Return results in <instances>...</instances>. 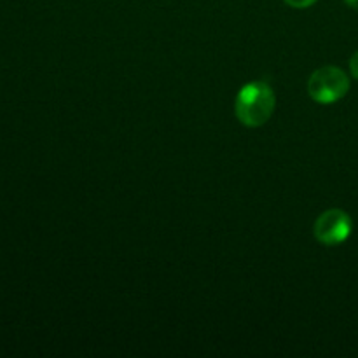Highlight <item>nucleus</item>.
Returning a JSON list of instances; mask_svg holds the SVG:
<instances>
[{"mask_svg":"<svg viewBox=\"0 0 358 358\" xmlns=\"http://www.w3.org/2000/svg\"><path fill=\"white\" fill-rule=\"evenodd\" d=\"M275 105L276 96L271 86L264 80H257L241 87L234 103V114L243 126L259 128L269 121Z\"/></svg>","mask_w":358,"mask_h":358,"instance_id":"obj_1","label":"nucleus"},{"mask_svg":"<svg viewBox=\"0 0 358 358\" xmlns=\"http://www.w3.org/2000/svg\"><path fill=\"white\" fill-rule=\"evenodd\" d=\"M350 91V79L338 66H322L311 73L308 93L317 103L329 105L341 100Z\"/></svg>","mask_w":358,"mask_h":358,"instance_id":"obj_2","label":"nucleus"},{"mask_svg":"<svg viewBox=\"0 0 358 358\" xmlns=\"http://www.w3.org/2000/svg\"><path fill=\"white\" fill-rule=\"evenodd\" d=\"M352 229V219L345 210L339 208H331L322 213L313 226L315 238L327 247H336L348 240Z\"/></svg>","mask_w":358,"mask_h":358,"instance_id":"obj_3","label":"nucleus"},{"mask_svg":"<svg viewBox=\"0 0 358 358\" xmlns=\"http://www.w3.org/2000/svg\"><path fill=\"white\" fill-rule=\"evenodd\" d=\"M285 3H289L290 7H296V9H306V7L313 6L317 0H283Z\"/></svg>","mask_w":358,"mask_h":358,"instance_id":"obj_4","label":"nucleus"},{"mask_svg":"<svg viewBox=\"0 0 358 358\" xmlns=\"http://www.w3.org/2000/svg\"><path fill=\"white\" fill-rule=\"evenodd\" d=\"M350 70H352V76L358 79V51L350 59Z\"/></svg>","mask_w":358,"mask_h":358,"instance_id":"obj_5","label":"nucleus"},{"mask_svg":"<svg viewBox=\"0 0 358 358\" xmlns=\"http://www.w3.org/2000/svg\"><path fill=\"white\" fill-rule=\"evenodd\" d=\"M346 3H348L350 7H352V9H358V0H345Z\"/></svg>","mask_w":358,"mask_h":358,"instance_id":"obj_6","label":"nucleus"}]
</instances>
